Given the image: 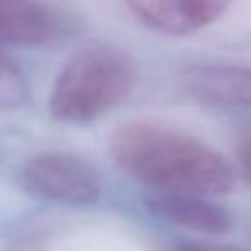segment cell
<instances>
[{"mask_svg": "<svg viewBox=\"0 0 251 251\" xmlns=\"http://www.w3.org/2000/svg\"><path fill=\"white\" fill-rule=\"evenodd\" d=\"M110 153L122 171L159 192L206 198L233 186V171L222 155L204 141L159 124L122 126L112 135Z\"/></svg>", "mask_w": 251, "mask_h": 251, "instance_id": "6da1fadb", "label": "cell"}, {"mask_svg": "<svg viewBox=\"0 0 251 251\" xmlns=\"http://www.w3.org/2000/svg\"><path fill=\"white\" fill-rule=\"evenodd\" d=\"M135 69L120 49L92 45L76 53L55 78L49 112L65 124H90L120 106L131 92Z\"/></svg>", "mask_w": 251, "mask_h": 251, "instance_id": "7a4b0ae2", "label": "cell"}, {"mask_svg": "<svg viewBox=\"0 0 251 251\" xmlns=\"http://www.w3.org/2000/svg\"><path fill=\"white\" fill-rule=\"evenodd\" d=\"M20 180L29 194L61 204L82 206L94 202L100 194L96 171L69 153H43L29 159Z\"/></svg>", "mask_w": 251, "mask_h": 251, "instance_id": "3957f363", "label": "cell"}, {"mask_svg": "<svg viewBox=\"0 0 251 251\" xmlns=\"http://www.w3.org/2000/svg\"><path fill=\"white\" fill-rule=\"evenodd\" d=\"M231 0H127L129 10L151 29L188 35L216 22Z\"/></svg>", "mask_w": 251, "mask_h": 251, "instance_id": "277c9868", "label": "cell"}, {"mask_svg": "<svg viewBox=\"0 0 251 251\" xmlns=\"http://www.w3.org/2000/svg\"><path fill=\"white\" fill-rule=\"evenodd\" d=\"M186 92L212 106L251 108V67L190 65L182 71Z\"/></svg>", "mask_w": 251, "mask_h": 251, "instance_id": "5b68a950", "label": "cell"}, {"mask_svg": "<svg viewBox=\"0 0 251 251\" xmlns=\"http://www.w3.org/2000/svg\"><path fill=\"white\" fill-rule=\"evenodd\" d=\"M145 206L157 218L169 224H176L194 231L220 235L229 231L231 218L224 208L206 200L204 196L178 194V192H155L147 196Z\"/></svg>", "mask_w": 251, "mask_h": 251, "instance_id": "8992f818", "label": "cell"}, {"mask_svg": "<svg viewBox=\"0 0 251 251\" xmlns=\"http://www.w3.org/2000/svg\"><path fill=\"white\" fill-rule=\"evenodd\" d=\"M57 29L53 14L35 0H0V41L41 45Z\"/></svg>", "mask_w": 251, "mask_h": 251, "instance_id": "52a82bcc", "label": "cell"}, {"mask_svg": "<svg viewBox=\"0 0 251 251\" xmlns=\"http://www.w3.org/2000/svg\"><path fill=\"white\" fill-rule=\"evenodd\" d=\"M25 98V84L22 73L0 57V110L18 106Z\"/></svg>", "mask_w": 251, "mask_h": 251, "instance_id": "ba28073f", "label": "cell"}, {"mask_svg": "<svg viewBox=\"0 0 251 251\" xmlns=\"http://www.w3.org/2000/svg\"><path fill=\"white\" fill-rule=\"evenodd\" d=\"M237 161H239V169L243 178L251 184V129L239 139L237 145Z\"/></svg>", "mask_w": 251, "mask_h": 251, "instance_id": "9c48e42d", "label": "cell"}, {"mask_svg": "<svg viewBox=\"0 0 251 251\" xmlns=\"http://www.w3.org/2000/svg\"><path fill=\"white\" fill-rule=\"evenodd\" d=\"M173 251H241L226 245H208V243H180L173 247Z\"/></svg>", "mask_w": 251, "mask_h": 251, "instance_id": "30bf717a", "label": "cell"}, {"mask_svg": "<svg viewBox=\"0 0 251 251\" xmlns=\"http://www.w3.org/2000/svg\"><path fill=\"white\" fill-rule=\"evenodd\" d=\"M165 251H173V247H171V249H165Z\"/></svg>", "mask_w": 251, "mask_h": 251, "instance_id": "8fae6325", "label": "cell"}]
</instances>
